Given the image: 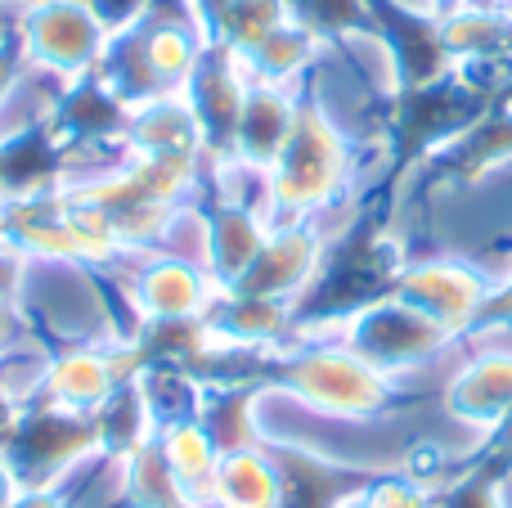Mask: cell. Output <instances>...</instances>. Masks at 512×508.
I'll return each instance as SVG.
<instances>
[{"label":"cell","instance_id":"6da1fadb","mask_svg":"<svg viewBox=\"0 0 512 508\" xmlns=\"http://www.w3.org/2000/svg\"><path fill=\"white\" fill-rule=\"evenodd\" d=\"M351 171V149L342 131L328 122V113L315 99L297 104L288 144L270 162V225L283 216V225L306 221L319 207H328Z\"/></svg>","mask_w":512,"mask_h":508},{"label":"cell","instance_id":"7a4b0ae2","mask_svg":"<svg viewBox=\"0 0 512 508\" xmlns=\"http://www.w3.org/2000/svg\"><path fill=\"white\" fill-rule=\"evenodd\" d=\"M283 387L292 401L319 414H342V419H373L391 401V374L369 365L360 351L328 347V342L292 351L283 360Z\"/></svg>","mask_w":512,"mask_h":508},{"label":"cell","instance_id":"3957f363","mask_svg":"<svg viewBox=\"0 0 512 508\" xmlns=\"http://www.w3.org/2000/svg\"><path fill=\"white\" fill-rule=\"evenodd\" d=\"M117 293L140 324H194L207 320L221 284L203 266L171 252H135L117 266Z\"/></svg>","mask_w":512,"mask_h":508},{"label":"cell","instance_id":"277c9868","mask_svg":"<svg viewBox=\"0 0 512 508\" xmlns=\"http://www.w3.org/2000/svg\"><path fill=\"white\" fill-rule=\"evenodd\" d=\"M108 27L104 14L86 0H36L18 23V45L45 72L77 77L104 59Z\"/></svg>","mask_w":512,"mask_h":508},{"label":"cell","instance_id":"5b68a950","mask_svg":"<svg viewBox=\"0 0 512 508\" xmlns=\"http://www.w3.org/2000/svg\"><path fill=\"white\" fill-rule=\"evenodd\" d=\"M346 329H351L346 333V347L360 351V356L369 360V365H378L382 374L409 365V360L432 356V351L445 347V338H450V329H441L432 315H423L409 302H400L396 293L373 302V306H364V311H355L351 320H346Z\"/></svg>","mask_w":512,"mask_h":508},{"label":"cell","instance_id":"8992f818","mask_svg":"<svg viewBox=\"0 0 512 508\" xmlns=\"http://www.w3.org/2000/svg\"><path fill=\"white\" fill-rule=\"evenodd\" d=\"M396 297L409 302L414 311L432 315L441 329L459 333L472 315H481V288L477 275H468L463 266H450V261H432V266H414V270H400L396 279Z\"/></svg>","mask_w":512,"mask_h":508},{"label":"cell","instance_id":"52a82bcc","mask_svg":"<svg viewBox=\"0 0 512 508\" xmlns=\"http://www.w3.org/2000/svg\"><path fill=\"white\" fill-rule=\"evenodd\" d=\"M162 464H167L171 482L180 486L189 508H212V482H216V464H221V446L207 432V423L198 419H167L153 437Z\"/></svg>","mask_w":512,"mask_h":508},{"label":"cell","instance_id":"ba28073f","mask_svg":"<svg viewBox=\"0 0 512 508\" xmlns=\"http://www.w3.org/2000/svg\"><path fill=\"white\" fill-rule=\"evenodd\" d=\"M292 122H297V104L288 99L283 86H265V81H252L248 99L239 108V122H234V140L225 158L252 162V167H265L279 158V149L288 144Z\"/></svg>","mask_w":512,"mask_h":508},{"label":"cell","instance_id":"9c48e42d","mask_svg":"<svg viewBox=\"0 0 512 508\" xmlns=\"http://www.w3.org/2000/svg\"><path fill=\"white\" fill-rule=\"evenodd\" d=\"M279 500H283V468L265 450V441L221 450L212 482V508H279Z\"/></svg>","mask_w":512,"mask_h":508},{"label":"cell","instance_id":"30bf717a","mask_svg":"<svg viewBox=\"0 0 512 508\" xmlns=\"http://www.w3.org/2000/svg\"><path fill=\"white\" fill-rule=\"evenodd\" d=\"M450 410L468 423H504L512 414V356L468 365L450 387Z\"/></svg>","mask_w":512,"mask_h":508},{"label":"cell","instance_id":"8fae6325","mask_svg":"<svg viewBox=\"0 0 512 508\" xmlns=\"http://www.w3.org/2000/svg\"><path fill=\"white\" fill-rule=\"evenodd\" d=\"M144 63H149V72L162 86L176 90V86H189V77L198 72L203 45H198V36L185 23H162L144 36Z\"/></svg>","mask_w":512,"mask_h":508},{"label":"cell","instance_id":"7c38bea8","mask_svg":"<svg viewBox=\"0 0 512 508\" xmlns=\"http://www.w3.org/2000/svg\"><path fill=\"white\" fill-rule=\"evenodd\" d=\"M441 508H504V500H499V477L490 473H468V482H459L450 491V500H445Z\"/></svg>","mask_w":512,"mask_h":508},{"label":"cell","instance_id":"4fadbf2b","mask_svg":"<svg viewBox=\"0 0 512 508\" xmlns=\"http://www.w3.org/2000/svg\"><path fill=\"white\" fill-rule=\"evenodd\" d=\"M369 500L378 508H432L427 491L414 482V477H387V482L369 486Z\"/></svg>","mask_w":512,"mask_h":508},{"label":"cell","instance_id":"5bb4252c","mask_svg":"<svg viewBox=\"0 0 512 508\" xmlns=\"http://www.w3.org/2000/svg\"><path fill=\"white\" fill-rule=\"evenodd\" d=\"M9 508H72V500L63 486H27Z\"/></svg>","mask_w":512,"mask_h":508},{"label":"cell","instance_id":"9a60e30c","mask_svg":"<svg viewBox=\"0 0 512 508\" xmlns=\"http://www.w3.org/2000/svg\"><path fill=\"white\" fill-rule=\"evenodd\" d=\"M23 491H27V482H23V473H18L14 455L0 446V508H9Z\"/></svg>","mask_w":512,"mask_h":508},{"label":"cell","instance_id":"2e32d148","mask_svg":"<svg viewBox=\"0 0 512 508\" xmlns=\"http://www.w3.org/2000/svg\"><path fill=\"white\" fill-rule=\"evenodd\" d=\"M23 45H14V50H0V108H5V99L14 95V86L23 81Z\"/></svg>","mask_w":512,"mask_h":508},{"label":"cell","instance_id":"e0dca14e","mask_svg":"<svg viewBox=\"0 0 512 508\" xmlns=\"http://www.w3.org/2000/svg\"><path fill=\"white\" fill-rule=\"evenodd\" d=\"M481 315H486V320H512V288L499 293L495 302H481Z\"/></svg>","mask_w":512,"mask_h":508},{"label":"cell","instance_id":"ac0fdd59","mask_svg":"<svg viewBox=\"0 0 512 508\" xmlns=\"http://www.w3.org/2000/svg\"><path fill=\"white\" fill-rule=\"evenodd\" d=\"M333 508H378V504L369 500V491H351V495H346V500H337Z\"/></svg>","mask_w":512,"mask_h":508},{"label":"cell","instance_id":"d6986e66","mask_svg":"<svg viewBox=\"0 0 512 508\" xmlns=\"http://www.w3.org/2000/svg\"><path fill=\"white\" fill-rule=\"evenodd\" d=\"M468 0H436V14H454V9H463Z\"/></svg>","mask_w":512,"mask_h":508},{"label":"cell","instance_id":"ffe728a7","mask_svg":"<svg viewBox=\"0 0 512 508\" xmlns=\"http://www.w3.org/2000/svg\"><path fill=\"white\" fill-rule=\"evenodd\" d=\"M0 252H9V230H5V216H0Z\"/></svg>","mask_w":512,"mask_h":508},{"label":"cell","instance_id":"44dd1931","mask_svg":"<svg viewBox=\"0 0 512 508\" xmlns=\"http://www.w3.org/2000/svg\"><path fill=\"white\" fill-rule=\"evenodd\" d=\"M504 14H508V18H512V0H504Z\"/></svg>","mask_w":512,"mask_h":508}]
</instances>
